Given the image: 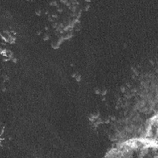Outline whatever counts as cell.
Listing matches in <instances>:
<instances>
[{
  "instance_id": "obj_1",
  "label": "cell",
  "mask_w": 158,
  "mask_h": 158,
  "mask_svg": "<svg viewBox=\"0 0 158 158\" xmlns=\"http://www.w3.org/2000/svg\"><path fill=\"white\" fill-rule=\"evenodd\" d=\"M146 139L150 143H156L157 140V118H154L148 126Z\"/></svg>"
}]
</instances>
